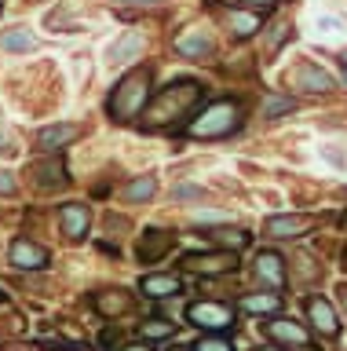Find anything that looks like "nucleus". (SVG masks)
I'll use <instances>...</instances> for the list:
<instances>
[{
	"mask_svg": "<svg viewBox=\"0 0 347 351\" xmlns=\"http://www.w3.org/2000/svg\"><path fill=\"white\" fill-rule=\"evenodd\" d=\"M201 95H205V88L198 81H176V84H168L165 92H157V99L146 106L143 125L146 128H168L172 121L194 117V106L201 103Z\"/></svg>",
	"mask_w": 347,
	"mask_h": 351,
	"instance_id": "f257e3e1",
	"label": "nucleus"
},
{
	"mask_svg": "<svg viewBox=\"0 0 347 351\" xmlns=\"http://www.w3.org/2000/svg\"><path fill=\"white\" fill-rule=\"evenodd\" d=\"M237 128H242V103L237 99H216L201 114L190 117L187 136L190 139H223Z\"/></svg>",
	"mask_w": 347,
	"mask_h": 351,
	"instance_id": "f03ea898",
	"label": "nucleus"
},
{
	"mask_svg": "<svg viewBox=\"0 0 347 351\" xmlns=\"http://www.w3.org/2000/svg\"><path fill=\"white\" fill-rule=\"evenodd\" d=\"M146 99H150V70H146V66H139V70L125 73L121 81H117L106 110H110L114 121H121V125H125V121H132V117L143 114Z\"/></svg>",
	"mask_w": 347,
	"mask_h": 351,
	"instance_id": "7ed1b4c3",
	"label": "nucleus"
},
{
	"mask_svg": "<svg viewBox=\"0 0 347 351\" xmlns=\"http://www.w3.org/2000/svg\"><path fill=\"white\" fill-rule=\"evenodd\" d=\"M234 318H237V311L231 304H220V300L187 304V322L205 329V333H227V329H234Z\"/></svg>",
	"mask_w": 347,
	"mask_h": 351,
	"instance_id": "20e7f679",
	"label": "nucleus"
},
{
	"mask_svg": "<svg viewBox=\"0 0 347 351\" xmlns=\"http://www.w3.org/2000/svg\"><path fill=\"white\" fill-rule=\"evenodd\" d=\"M183 267L194 271V274H205V278H216V274H231V271H237V252H234V249L187 252V256H183Z\"/></svg>",
	"mask_w": 347,
	"mask_h": 351,
	"instance_id": "39448f33",
	"label": "nucleus"
},
{
	"mask_svg": "<svg viewBox=\"0 0 347 351\" xmlns=\"http://www.w3.org/2000/svg\"><path fill=\"white\" fill-rule=\"evenodd\" d=\"M314 227H318V216H311V213H289V216H270L267 223H264V234L274 238V241H292V238H303Z\"/></svg>",
	"mask_w": 347,
	"mask_h": 351,
	"instance_id": "423d86ee",
	"label": "nucleus"
},
{
	"mask_svg": "<svg viewBox=\"0 0 347 351\" xmlns=\"http://www.w3.org/2000/svg\"><path fill=\"white\" fill-rule=\"evenodd\" d=\"M8 260H12L15 271H44L51 263L48 249H40L37 241H29V238H15L12 249H8Z\"/></svg>",
	"mask_w": 347,
	"mask_h": 351,
	"instance_id": "0eeeda50",
	"label": "nucleus"
},
{
	"mask_svg": "<svg viewBox=\"0 0 347 351\" xmlns=\"http://www.w3.org/2000/svg\"><path fill=\"white\" fill-rule=\"evenodd\" d=\"M172 241H176V234L172 230H161V227H146L143 234H139V245H136V256L139 263H157L165 252L172 249Z\"/></svg>",
	"mask_w": 347,
	"mask_h": 351,
	"instance_id": "6e6552de",
	"label": "nucleus"
},
{
	"mask_svg": "<svg viewBox=\"0 0 347 351\" xmlns=\"http://www.w3.org/2000/svg\"><path fill=\"white\" fill-rule=\"evenodd\" d=\"M303 311H307L311 326L318 329L322 337H336V333H340V318H336L333 304L325 300V296H307V300H303Z\"/></svg>",
	"mask_w": 347,
	"mask_h": 351,
	"instance_id": "1a4fd4ad",
	"label": "nucleus"
},
{
	"mask_svg": "<svg viewBox=\"0 0 347 351\" xmlns=\"http://www.w3.org/2000/svg\"><path fill=\"white\" fill-rule=\"evenodd\" d=\"M264 333L270 340H278V344H292V348H300V351L311 348L307 329H300V322H292V318H270V322H264Z\"/></svg>",
	"mask_w": 347,
	"mask_h": 351,
	"instance_id": "9d476101",
	"label": "nucleus"
},
{
	"mask_svg": "<svg viewBox=\"0 0 347 351\" xmlns=\"http://www.w3.org/2000/svg\"><path fill=\"white\" fill-rule=\"evenodd\" d=\"M253 271H256L259 282L270 285V289H281V285H285V260H281L274 249H259L256 260H253Z\"/></svg>",
	"mask_w": 347,
	"mask_h": 351,
	"instance_id": "9b49d317",
	"label": "nucleus"
},
{
	"mask_svg": "<svg viewBox=\"0 0 347 351\" xmlns=\"http://www.w3.org/2000/svg\"><path fill=\"white\" fill-rule=\"evenodd\" d=\"M59 223H62V234L66 238H84L88 234V223H92V213H88V205H81V202H66V205H59Z\"/></svg>",
	"mask_w": 347,
	"mask_h": 351,
	"instance_id": "f8f14e48",
	"label": "nucleus"
},
{
	"mask_svg": "<svg viewBox=\"0 0 347 351\" xmlns=\"http://www.w3.org/2000/svg\"><path fill=\"white\" fill-rule=\"evenodd\" d=\"M289 81H292V88H303V92H333V77L325 73V70H318L314 62H300L296 70L289 73Z\"/></svg>",
	"mask_w": 347,
	"mask_h": 351,
	"instance_id": "ddd939ff",
	"label": "nucleus"
},
{
	"mask_svg": "<svg viewBox=\"0 0 347 351\" xmlns=\"http://www.w3.org/2000/svg\"><path fill=\"white\" fill-rule=\"evenodd\" d=\"M139 293L150 296V300H168V296L183 293V278L179 274H143L139 278Z\"/></svg>",
	"mask_w": 347,
	"mask_h": 351,
	"instance_id": "4468645a",
	"label": "nucleus"
},
{
	"mask_svg": "<svg viewBox=\"0 0 347 351\" xmlns=\"http://www.w3.org/2000/svg\"><path fill=\"white\" fill-rule=\"evenodd\" d=\"M77 136H81V125H48V128L37 132V147L44 154H55V150L66 147V143H73Z\"/></svg>",
	"mask_w": 347,
	"mask_h": 351,
	"instance_id": "2eb2a0df",
	"label": "nucleus"
},
{
	"mask_svg": "<svg viewBox=\"0 0 347 351\" xmlns=\"http://www.w3.org/2000/svg\"><path fill=\"white\" fill-rule=\"evenodd\" d=\"M179 55H187V59H209V55L216 51V44L209 33H201V29H190V33H183V37H176V44H172Z\"/></svg>",
	"mask_w": 347,
	"mask_h": 351,
	"instance_id": "dca6fc26",
	"label": "nucleus"
},
{
	"mask_svg": "<svg viewBox=\"0 0 347 351\" xmlns=\"http://www.w3.org/2000/svg\"><path fill=\"white\" fill-rule=\"evenodd\" d=\"M92 307L99 315H106V318H110V315H128V311H132V296H128L125 289H106V293L92 296Z\"/></svg>",
	"mask_w": 347,
	"mask_h": 351,
	"instance_id": "f3484780",
	"label": "nucleus"
},
{
	"mask_svg": "<svg viewBox=\"0 0 347 351\" xmlns=\"http://www.w3.org/2000/svg\"><path fill=\"white\" fill-rule=\"evenodd\" d=\"M259 22H264V15L253 8H231L227 11V26H231L234 37H253V33L259 29Z\"/></svg>",
	"mask_w": 347,
	"mask_h": 351,
	"instance_id": "a211bd4d",
	"label": "nucleus"
},
{
	"mask_svg": "<svg viewBox=\"0 0 347 351\" xmlns=\"http://www.w3.org/2000/svg\"><path fill=\"white\" fill-rule=\"evenodd\" d=\"M237 307L248 315H278L281 311V296L278 293H245Z\"/></svg>",
	"mask_w": 347,
	"mask_h": 351,
	"instance_id": "6ab92c4d",
	"label": "nucleus"
},
{
	"mask_svg": "<svg viewBox=\"0 0 347 351\" xmlns=\"http://www.w3.org/2000/svg\"><path fill=\"white\" fill-rule=\"evenodd\" d=\"M139 51H143V33L128 29V33H121V40L110 48V62H132Z\"/></svg>",
	"mask_w": 347,
	"mask_h": 351,
	"instance_id": "aec40b11",
	"label": "nucleus"
},
{
	"mask_svg": "<svg viewBox=\"0 0 347 351\" xmlns=\"http://www.w3.org/2000/svg\"><path fill=\"white\" fill-rule=\"evenodd\" d=\"M34 176H37V186H44V191L66 183V169H62V161H37Z\"/></svg>",
	"mask_w": 347,
	"mask_h": 351,
	"instance_id": "412c9836",
	"label": "nucleus"
},
{
	"mask_svg": "<svg viewBox=\"0 0 347 351\" xmlns=\"http://www.w3.org/2000/svg\"><path fill=\"white\" fill-rule=\"evenodd\" d=\"M154 194H157V180H154V176H136V180L125 186V202H132V205L150 202Z\"/></svg>",
	"mask_w": 347,
	"mask_h": 351,
	"instance_id": "4be33fe9",
	"label": "nucleus"
},
{
	"mask_svg": "<svg viewBox=\"0 0 347 351\" xmlns=\"http://www.w3.org/2000/svg\"><path fill=\"white\" fill-rule=\"evenodd\" d=\"M205 238L212 241V245H220V249H245L248 245V230H227V227H220V230H205Z\"/></svg>",
	"mask_w": 347,
	"mask_h": 351,
	"instance_id": "5701e85b",
	"label": "nucleus"
},
{
	"mask_svg": "<svg viewBox=\"0 0 347 351\" xmlns=\"http://www.w3.org/2000/svg\"><path fill=\"white\" fill-rule=\"evenodd\" d=\"M0 48H4V51H34L37 37H34V33H26V29H8V33H0Z\"/></svg>",
	"mask_w": 347,
	"mask_h": 351,
	"instance_id": "b1692460",
	"label": "nucleus"
},
{
	"mask_svg": "<svg viewBox=\"0 0 347 351\" xmlns=\"http://www.w3.org/2000/svg\"><path fill=\"white\" fill-rule=\"evenodd\" d=\"M176 333V322H168V318H146V322H139V337L143 340H168Z\"/></svg>",
	"mask_w": 347,
	"mask_h": 351,
	"instance_id": "393cba45",
	"label": "nucleus"
},
{
	"mask_svg": "<svg viewBox=\"0 0 347 351\" xmlns=\"http://www.w3.org/2000/svg\"><path fill=\"white\" fill-rule=\"evenodd\" d=\"M194 351H234V344L223 333H205L198 344H194Z\"/></svg>",
	"mask_w": 347,
	"mask_h": 351,
	"instance_id": "a878e982",
	"label": "nucleus"
},
{
	"mask_svg": "<svg viewBox=\"0 0 347 351\" xmlns=\"http://www.w3.org/2000/svg\"><path fill=\"white\" fill-rule=\"evenodd\" d=\"M296 106L289 95H267V103H264V117H278V114H289V110Z\"/></svg>",
	"mask_w": 347,
	"mask_h": 351,
	"instance_id": "bb28decb",
	"label": "nucleus"
},
{
	"mask_svg": "<svg viewBox=\"0 0 347 351\" xmlns=\"http://www.w3.org/2000/svg\"><path fill=\"white\" fill-rule=\"evenodd\" d=\"M194 219H198V223H223V219H231V216H227V213H212V208H198Z\"/></svg>",
	"mask_w": 347,
	"mask_h": 351,
	"instance_id": "cd10ccee",
	"label": "nucleus"
},
{
	"mask_svg": "<svg viewBox=\"0 0 347 351\" xmlns=\"http://www.w3.org/2000/svg\"><path fill=\"white\" fill-rule=\"evenodd\" d=\"M18 191V186H15V180H12V176H8L4 169H0V194H4V197H12Z\"/></svg>",
	"mask_w": 347,
	"mask_h": 351,
	"instance_id": "c85d7f7f",
	"label": "nucleus"
},
{
	"mask_svg": "<svg viewBox=\"0 0 347 351\" xmlns=\"http://www.w3.org/2000/svg\"><path fill=\"white\" fill-rule=\"evenodd\" d=\"M172 194H176L179 202H190V197H201V191H198V186H176Z\"/></svg>",
	"mask_w": 347,
	"mask_h": 351,
	"instance_id": "c756f323",
	"label": "nucleus"
},
{
	"mask_svg": "<svg viewBox=\"0 0 347 351\" xmlns=\"http://www.w3.org/2000/svg\"><path fill=\"white\" fill-rule=\"evenodd\" d=\"M318 26H322L325 33H336V29H340V22H336V19H318Z\"/></svg>",
	"mask_w": 347,
	"mask_h": 351,
	"instance_id": "7c9ffc66",
	"label": "nucleus"
},
{
	"mask_svg": "<svg viewBox=\"0 0 347 351\" xmlns=\"http://www.w3.org/2000/svg\"><path fill=\"white\" fill-rule=\"evenodd\" d=\"M245 8H270V4H278V0H242Z\"/></svg>",
	"mask_w": 347,
	"mask_h": 351,
	"instance_id": "2f4dec72",
	"label": "nucleus"
},
{
	"mask_svg": "<svg viewBox=\"0 0 347 351\" xmlns=\"http://www.w3.org/2000/svg\"><path fill=\"white\" fill-rule=\"evenodd\" d=\"M121 351H150V344H146V340H143V344H125Z\"/></svg>",
	"mask_w": 347,
	"mask_h": 351,
	"instance_id": "473e14b6",
	"label": "nucleus"
},
{
	"mask_svg": "<svg viewBox=\"0 0 347 351\" xmlns=\"http://www.w3.org/2000/svg\"><path fill=\"white\" fill-rule=\"evenodd\" d=\"M168 351H194V348H187V344H172Z\"/></svg>",
	"mask_w": 347,
	"mask_h": 351,
	"instance_id": "72a5a7b5",
	"label": "nucleus"
},
{
	"mask_svg": "<svg viewBox=\"0 0 347 351\" xmlns=\"http://www.w3.org/2000/svg\"><path fill=\"white\" fill-rule=\"evenodd\" d=\"M121 4H154V0H121Z\"/></svg>",
	"mask_w": 347,
	"mask_h": 351,
	"instance_id": "f704fd0d",
	"label": "nucleus"
},
{
	"mask_svg": "<svg viewBox=\"0 0 347 351\" xmlns=\"http://www.w3.org/2000/svg\"><path fill=\"white\" fill-rule=\"evenodd\" d=\"M256 351H281V348H274V344H264V348H256Z\"/></svg>",
	"mask_w": 347,
	"mask_h": 351,
	"instance_id": "c9c22d12",
	"label": "nucleus"
},
{
	"mask_svg": "<svg viewBox=\"0 0 347 351\" xmlns=\"http://www.w3.org/2000/svg\"><path fill=\"white\" fill-rule=\"evenodd\" d=\"M0 304H8V296H4V289H0Z\"/></svg>",
	"mask_w": 347,
	"mask_h": 351,
	"instance_id": "e433bc0d",
	"label": "nucleus"
},
{
	"mask_svg": "<svg viewBox=\"0 0 347 351\" xmlns=\"http://www.w3.org/2000/svg\"><path fill=\"white\" fill-rule=\"evenodd\" d=\"M340 59H344V66H347V51H344V55H340Z\"/></svg>",
	"mask_w": 347,
	"mask_h": 351,
	"instance_id": "4c0bfd02",
	"label": "nucleus"
},
{
	"mask_svg": "<svg viewBox=\"0 0 347 351\" xmlns=\"http://www.w3.org/2000/svg\"><path fill=\"white\" fill-rule=\"evenodd\" d=\"M344 300H347V289H344Z\"/></svg>",
	"mask_w": 347,
	"mask_h": 351,
	"instance_id": "58836bf2",
	"label": "nucleus"
}]
</instances>
